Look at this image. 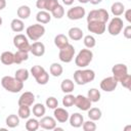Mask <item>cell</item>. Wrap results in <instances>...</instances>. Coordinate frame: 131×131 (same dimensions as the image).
<instances>
[{
  "instance_id": "obj_41",
  "label": "cell",
  "mask_w": 131,
  "mask_h": 131,
  "mask_svg": "<svg viewBox=\"0 0 131 131\" xmlns=\"http://www.w3.org/2000/svg\"><path fill=\"white\" fill-rule=\"evenodd\" d=\"M45 105H46L48 108L54 110L55 107H57V106H58V100H57L54 96H49V97H47V98H46Z\"/></svg>"
},
{
  "instance_id": "obj_21",
  "label": "cell",
  "mask_w": 131,
  "mask_h": 131,
  "mask_svg": "<svg viewBox=\"0 0 131 131\" xmlns=\"http://www.w3.org/2000/svg\"><path fill=\"white\" fill-rule=\"evenodd\" d=\"M51 13L49 11H46V10H39L36 14V20L39 23V24H48L50 20H51Z\"/></svg>"
},
{
  "instance_id": "obj_32",
  "label": "cell",
  "mask_w": 131,
  "mask_h": 131,
  "mask_svg": "<svg viewBox=\"0 0 131 131\" xmlns=\"http://www.w3.org/2000/svg\"><path fill=\"white\" fill-rule=\"evenodd\" d=\"M29 59V52L27 51H21V50H17L14 53V63L19 64L25 60Z\"/></svg>"
},
{
  "instance_id": "obj_52",
  "label": "cell",
  "mask_w": 131,
  "mask_h": 131,
  "mask_svg": "<svg viewBox=\"0 0 131 131\" xmlns=\"http://www.w3.org/2000/svg\"><path fill=\"white\" fill-rule=\"evenodd\" d=\"M2 23H3V20H2V17L0 16V27L2 26Z\"/></svg>"
},
{
  "instance_id": "obj_18",
  "label": "cell",
  "mask_w": 131,
  "mask_h": 131,
  "mask_svg": "<svg viewBox=\"0 0 131 131\" xmlns=\"http://www.w3.org/2000/svg\"><path fill=\"white\" fill-rule=\"evenodd\" d=\"M30 52L34 56H43L45 53V45L40 41H35L30 46Z\"/></svg>"
},
{
  "instance_id": "obj_51",
  "label": "cell",
  "mask_w": 131,
  "mask_h": 131,
  "mask_svg": "<svg viewBox=\"0 0 131 131\" xmlns=\"http://www.w3.org/2000/svg\"><path fill=\"white\" fill-rule=\"evenodd\" d=\"M53 130H54V131H62V130H63V128H60V127H55Z\"/></svg>"
},
{
  "instance_id": "obj_34",
  "label": "cell",
  "mask_w": 131,
  "mask_h": 131,
  "mask_svg": "<svg viewBox=\"0 0 131 131\" xmlns=\"http://www.w3.org/2000/svg\"><path fill=\"white\" fill-rule=\"evenodd\" d=\"M49 72L53 77H59V76H61L63 69H62V66L60 63L53 62V63H51L50 68H49Z\"/></svg>"
},
{
  "instance_id": "obj_49",
  "label": "cell",
  "mask_w": 131,
  "mask_h": 131,
  "mask_svg": "<svg viewBox=\"0 0 131 131\" xmlns=\"http://www.w3.org/2000/svg\"><path fill=\"white\" fill-rule=\"evenodd\" d=\"M101 1H102V0H89V2H90L91 4H93V5H97V4H99Z\"/></svg>"
},
{
  "instance_id": "obj_33",
  "label": "cell",
  "mask_w": 131,
  "mask_h": 131,
  "mask_svg": "<svg viewBox=\"0 0 131 131\" xmlns=\"http://www.w3.org/2000/svg\"><path fill=\"white\" fill-rule=\"evenodd\" d=\"M87 97L90 99L91 102H97L100 100V97H101V94H100V91L96 88H91L88 90V93H87Z\"/></svg>"
},
{
  "instance_id": "obj_45",
  "label": "cell",
  "mask_w": 131,
  "mask_h": 131,
  "mask_svg": "<svg viewBox=\"0 0 131 131\" xmlns=\"http://www.w3.org/2000/svg\"><path fill=\"white\" fill-rule=\"evenodd\" d=\"M123 35L126 39H131V26L130 25L123 28Z\"/></svg>"
},
{
  "instance_id": "obj_31",
  "label": "cell",
  "mask_w": 131,
  "mask_h": 131,
  "mask_svg": "<svg viewBox=\"0 0 131 131\" xmlns=\"http://www.w3.org/2000/svg\"><path fill=\"white\" fill-rule=\"evenodd\" d=\"M30 77V72L27 70V69H18L15 71V74H14V78L17 79L18 81L20 82H25L29 79Z\"/></svg>"
},
{
  "instance_id": "obj_14",
  "label": "cell",
  "mask_w": 131,
  "mask_h": 131,
  "mask_svg": "<svg viewBox=\"0 0 131 131\" xmlns=\"http://www.w3.org/2000/svg\"><path fill=\"white\" fill-rule=\"evenodd\" d=\"M79 110L81 111H88L91 107L92 102L87 96H84L82 94H79L75 97V103H74Z\"/></svg>"
},
{
  "instance_id": "obj_4",
  "label": "cell",
  "mask_w": 131,
  "mask_h": 131,
  "mask_svg": "<svg viewBox=\"0 0 131 131\" xmlns=\"http://www.w3.org/2000/svg\"><path fill=\"white\" fill-rule=\"evenodd\" d=\"M26 34L27 37L31 40V41H38L41 37L44 36L45 34V27L42 24H34L29 26L26 29Z\"/></svg>"
},
{
  "instance_id": "obj_26",
  "label": "cell",
  "mask_w": 131,
  "mask_h": 131,
  "mask_svg": "<svg viewBox=\"0 0 131 131\" xmlns=\"http://www.w3.org/2000/svg\"><path fill=\"white\" fill-rule=\"evenodd\" d=\"M125 11V5L121 2H115L112 4L111 6V12L115 15V16H120L124 13Z\"/></svg>"
},
{
  "instance_id": "obj_20",
  "label": "cell",
  "mask_w": 131,
  "mask_h": 131,
  "mask_svg": "<svg viewBox=\"0 0 131 131\" xmlns=\"http://www.w3.org/2000/svg\"><path fill=\"white\" fill-rule=\"evenodd\" d=\"M68 35H69V38L73 41H80L83 37H84V34H83V31L82 29L78 28V27H73L69 30L68 32Z\"/></svg>"
},
{
  "instance_id": "obj_9",
  "label": "cell",
  "mask_w": 131,
  "mask_h": 131,
  "mask_svg": "<svg viewBox=\"0 0 131 131\" xmlns=\"http://www.w3.org/2000/svg\"><path fill=\"white\" fill-rule=\"evenodd\" d=\"M87 29L90 33H93L95 35H102L106 30V24L96 20L87 21Z\"/></svg>"
},
{
  "instance_id": "obj_42",
  "label": "cell",
  "mask_w": 131,
  "mask_h": 131,
  "mask_svg": "<svg viewBox=\"0 0 131 131\" xmlns=\"http://www.w3.org/2000/svg\"><path fill=\"white\" fill-rule=\"evenodd\" d=\"M81 127L83 128L84 131H95L96 130V124L92 120H88L86 122H83Z\"/></svg>"
},
{
  "instance_id": "obj_44",
  "label": "cell",
  "mask_w": 131,
  "mask_h": 131,
  "mask_svg": "<svg viewBox=\"0 0 131 131\" xmlns=\"http://www.w3.org/2000/svg\"><path fill=\"white\" fill-rule=\"evenodd\" d=\"M119 82H120L121 85H122L123 87H125L126 89H130V86H131V76H130V74H127V75H126L125 77H123Z\"/></svg>"
},
{
  "instance_id": "obj_40",
  "label": "cell",
  "mask_w": 131,
  "mask_h": 131,
  "mask_svg": "<svg viewBox=\"0 0 131 131\" xmlns=\"http://www.w3.org/2000/svg\"><path fill=\"white\" fill-rule=\"evenodd\" d=\"M35 80L39 85H46L49 81V74L46 71H44L42 74H40L38 77H36Z\"/></svg>"
},
{
  "instance_id": "obj_10",
  "label": "cell",
  "mask_w": 131,
  "mask_h": 131,
  "mask_svg": "<svg viewBox=\"0 0 131 131\" xmlns=\"http://www.w3.org/2000/svg\"><path fill=\"white\" fill-rule=\"evenodd\" d=\"M85 14H86V10L82 6H74V7L70 8L68 10V12H67V16L71 20L81 19V18H83L85 16Z\"/></svg>"
},
{
  "instance_id": "obj_29",
  "label": "cell",
  "mask_w": 131,
  "mask_h": 131,
  "mask_svg": "<svg viewBox=\"0 0 131 131\" xmlns=\"http://www.w3.org/2000/svg\"><path fill=\"white\" fill-rule=\"evenodd\" d=\"M87 112H88V118H89V120H92L94 122L100 120V118L102 116L101 110L98 108V107H90Z\"/></svg>"
},
{
  "instance_id": "obj_37",
  "label": "cell",
  "mask_w": 131,
  "mask_h": 131,
  "mask_svg": "<svg viewBox=\"0 0 131 131\" xmlns=\"http://www.w3.org/2000/svg\"><path fill=\"white\" fill-rule=\"evenodd\" d=\"M75 97L73 94L71 93H67L63 97H62V105L66 107H71L74 105L75 103Z\"/></svg>"
},
{
  "instance_id": "obj_27",
  "label": "cell",
  "mask_w": 131,
  "mask_h": 131,
  "mask_svg": "<svg viewBox=\"0 0 131 131\" xmlns=\"http://www.w3.org/2000/svg\"><path fill=\"white\" fill-rule=\"evenodd\" d=\"M10 28L15 33H20L25 29V24L20 18H13L10 23Z\"/></svg>"
},
{
  "instance_id": "obj_15",
  "label": "cell",
  "mask_w": 131,
  "mask_h": 131,
  "mask_svg": "<svg viewBox=\"0 0 131 131\" xmlns=\"http://www.w3.org/2000/svg\"><path fill=\"white\" fill-rule=\"evenodd\" d=\"M39 125L45 130H53L56 127V120L54 119V117L43 116L39 121Z\"/></svg>"
},
{
  "instance_id": "obj_5",
  "label": "cell",
  "mask_w": 131,
  "mask_h": 131,
  "mask_svg": "<svg viewBox=\"0 0 131 131\" xmlns=\"http://www.w3.org/2000/svg\"><path fill=\"white\" fill-rule=\"evenodd\" d=\"M110 19V14L104 8H98V9H93L89 11L87 14V21L91 20H96V21H102L105 23Z\"/></svg>"
},
{
  "instance_id": "obj_8",
  "label": "cell",
  "mask_w": 131,
  "mask_h": 131,
  "mask_svg": "<svg viewBox=\"0 0 131 131\" xmlns=\"http://www.w3.org/2000/svg\"><path fill=\"white\" fill-rule=\"evenodd\" d=\"M75 52H76L75 47H74L72 44H69V45H67L66 47L59 49L58 57H59L60 61L66 62V63H69V62H71V61L74 59Z\"/></svg>"
},
{
  "instance_id": "obj_36",
  "label": "cell",
  "mask_w": 131,
  "mask_h": 131,
  "mask_svg": "<svg viewBox=\"0 0 131 131\" xmlns=\"http://www.w3.org/2000/svg\"><path fill=\"white\" fill-rule=\"evenodd\" d=\"M39 127H40V125H39V121L37 119L30 118L26 122V129L28 131H36L39 129Z\"/></svg>"
},
{
  "instance_id": "obj_35",
  "label": "cell",
  "mask_w": 131,
  "mask_h": 131,
  "mask_svg": "<svg viewBox=\"0 0 131 131\" xmlns=\"http://www.w3.org/2000/svg\"><path fill=\"white\" fill-rule=\"evenodd\" d=\"M18 111H17V116L19 119H29L31 116V108L30 106L27 105H18Z\"/></svg>"
},
{
  "instance_id": "obj_23",
  "label": "cell",
  "mask_w": 131,
  "mask_h": 131,
  "mask_svg": "<svg viewBox=\"0 0 131 131\" xmlns=\"http://www.w3.org/2000/svg\"><path fill=\"white\" fill-rule=\"evenodd\" d=\"M0 60L5 66H10L14 63V53L11 51H4L0 55Z\"/></svg>"
},
{
  "instance_id": "obj_28",
  "label": "cell",
  "mask_w": 131,
  "mask_h": 131,
  "mask_svg": "<svg viewBox=\"0 0 131 131\" xmlns=\"http://www.w3.org/2000/svg\"><path fill=\"white\" fill-rule=\"evenodd\" d=\"M32 113L36 118H42L46 113V107L42 103H35L33 105Z\"/></svg>"
},
{
  "instance_id": "obj_1",
  "label": "cell",
  "mask_w": 131,
  "mask_h": 131,
  "mask_svg": "<svg viewBox=\"0 0 131 131\" xmlns=\"http://www.w3.org/2000/svg\"><path fill=\"white\" fill-rule=\"evenodd\" d=\"M1 85L6 91L11 93H17L24 88V82H20L11 76H4L1 79Z\"/></svg>"
},
{
  "instance_id": "obj_22",
  "label": "cell",
  "mask_w": 131,
  "mask_h": 131,
  "mask_svg": "<svg viewBox=\"0 0 131 131\" xmlns=\"http://www.w3.org/2000/svg\"><path fill=\"white\" fill-rule=\"evenodd\" d=\"M54 44L58 49H61V48H63L67 45L70 44L69 38L63 34H58V35H56L54 37Z\"/></svg>"
},
{
  "instance_id": "obj_38",
  "label": "cell",
  "mask_w": 131,
  "mask_h": 131,
  "mask_svg": "<svg viewBox=\"0 0 131 131\" xmlns=\"http://www.w3.org/2000/svg\"><path fill=\"white\" fill-rule=\"evenodd\" d=\"M83 42H84L85 47L88 49H91L96 45V40L92 35H86L83 39Z\"/></svg>"
},
{
  "instance_id": "obj_48",
  "label": "cell",
  "mask_w": 131,
  "mask_h": 131,
  "mask_svg": "<svg viewBox=\"0 0 131 131\" xmlns=\"http://www.w3.org/2000/svg\"><path fill=\"white\" fill-rule=\"evenodd\" d=\"M6 7V0H0V10Z\"/></svg>"
},
{
  "instance_id": "obj_25",
  "label": "cell",
  "mask_w": 131,
  "mask_h": 131,
  "mask_svg": "<svg viewBox=\"0 0 131 131\" xmlns=\"http://www.w3.org/2000/svg\"><path fill=\"white\" fill-rule=\"evenodd\" d=\"M16 14H17L18 18H20V19H27L31 15V8L28 5H20L17 8V10H16Z\"/></svg>"
},
{
  "instance_id": "obj_43",
  "label": "cell",
  "mask_w": 131,
  "mask_h": 131,
  "mask_svg": "<svg viewBox=\"0 0 131 131\" xmlns=\"http://www.w3.org/2000/svg\"><path fill=\"white\" fill-rule=\"evenodd\" d=\"M44 71H45V69H44L43 67L36 64V66H33V67L31 68L30 73H31V75H32L34 78H36V77H38L40 74H42Z\"/></svg>"
},
{
  "instance_id": "obj_11",
  "label": "cell",
  "mask_w": 131,
  "mask_h": 131,
  "mask_svg": "<svg viewBox=\"0 0 131 131\" xmlns=\"http://www.w3.org/2000/svg\"><path fill=\"white\" fill-rule=\"evenodd\" d=\"M112 74L113 77L119 82L123 77L128 74V68L125 63H116L112 68Z\"/></svg>"
},
{
  "instance_id": "obj_17",
  "label": "cell",
  "mask_w": 131,
  "mask_h": 131,
  "mask_svg": "<svg viewBox=\"0 0 131 131\" xmlns=\"http://www.w3.org/2000/svg\"><path fill=\"white\" fill-rule=\"evenodd\" d=\"M53 117L54 119L56 120V122H59V123H66L68 120H69V112L63 108V107H55L54 108V112H53Z\"/></svg>"
},
{
  "instance_id": "obj_7",
  "label": "cell",
  "mask_w": 131,
  "mask_h": 131,
  "mask_svg": "<svg viewBox=\"0 0 131 131\" xmlns=\"http://www.w3.org/2000/svg\"><path fill=\"white\" fill-rule=\"evenodd\" d=\"M13 45L17 50H21V51H30V42L27 36H25L24 34H16L13 37Z\"/></svg>"
},
{
  "instance_id": "obj_47",
  "label": "cell",
  "mask_w": 131,
  "mask_h": 131,
  "mask_svg": "<svg viewBox=\"0 0 131 131\" xmlns=\"http://www.w3.org/2000/svg\"><path fill=\"white\" fill-rule=\"evenodd\" d=\"M61 1H62V3H63L64 5L70 6V5H72V4L74 3V1H75V0H61Z\"/></svg>"
},
{
  "instance_id": "obj_24",
  "label": "cell",
  "mask_w": 131,
  "mask_h": 131,
  "mask_svg": "<svg viewBox=\"0 0 131 131\" xmlns=\"http://www.w3.org/2000/svg\"><path fill=\"white\" fill-rule=\"evenodd\" d=\"M60 89L63 93H72L75 89V83L73 80L71 79H64L62 80L61 84H60Z\"/></svg>"
},
{
  "instance_id": "obj_53",
  "label": "cell",
  "mask_w": 131,
  "mask_h": 131,
  "mask_svg": "<svg viewBox=\"0 0 131 131\" xmlns=\"http://www.w3.org/2000/svg\"><path fill=\"white\" fill-rule=\"evenodd\" d=\"M128 1H130V0H128Z\"/></svg>"
},
{
  "instance_id": "obj_19",
  "label": "cell",
  "mask_w": 131,
  "mask_h": 131,
  "mask_svg": "<svg viewBox=\"0 0 131 131\" xmlns=\"http://www.w3.org/2000/svg\"><path fill=\"white\" fill-rule=\"evenodd\" d=\"M70 125L74 128H80L84 122V117L79 113H74L69 117Z\"/></svg>"
},
{
  "instance_id": "obj_30",
  "label": "cell",
  "mask_w": 131,
  "mask_h": 131,
  "mask_svg": "<svg viewBox=\"0 0 131 131\" xmlns=\"http://www.w3.org/2000/svg\"><path fill=\"white\" fill-rule=\"evenodd\" d=\"M5 124L7 125L8 128H15V127H17L19 125V117L17 115L11 114L6 118Z\"/></svg>"
},
{
  "instance_id": "obj_12",
  "label": "cell",
  "mask_w": 131,
  "mask_h": 131,
  "mask_svg": "<svg viewBox=\"0 0 131 131\" xmlns=\"http://www.w3.org/2000/svg\"><path fill=\"white\" fill-rule=\"evenodd\" d=\"M118 83L119 82L113 76L106 77V78L101 80V82H100V89L105 91V92H112V91H114L117 88Z\"/></svg>"
},
{
  "instance_id": "obj_46",
  "label": "cell",
  "mask_w": 131,
  "mask_h": 131,
  "mask_svg": "<svg viewBox=\"0 0 131 131\" xmlns=\"http://www.w3.org/2000/svg\"><path fill=\"white\" fill-rule=\"evenodd\" d=\"M124 14H125L126 20L130 24V23H131V9H127L126 11H124Z\"/></svg>"
},
{
  "instance_id": "obj_39",
  "label": "cell",
  "mask_w": 131,
  "mask_h": 131,
  "mask_svg": "<svg viewBox=\"0 0 131 131\" xmlns=\"http://www.w3.org/2000/svg\"><path fill=\"white\" fill-rule=\"evenodd\" d=\"M50 13H51V16H53L54 18H58L59 19L64 15V8H63L62 5L58 4Z\"/></svg>"
},
{
  "instance_id": "obj_13",
  "label": "cell",
  "mask_w": 131,
  "mask_h": 131,
  "mask_svg": "<svg viewBox=\"0 0 131 131\" xmlns=\"http://www.w3.org/2000/svg\"><path fill=\"white\" fill-rule=\"evenodd\" d=\"M58 0H37L36 1V7L39 8L40 10H46L51 12L57 5H58Z\"/></svg>"
},
{
  "instance_id": "obj_3",
  "label": "cell",
  "mask_w": 131,
  "mask_h": 131,
  "mask_svg": "<svg viewBox=\"0 0 131 131\" xmlns=\"http://www.w3.org/2000/svg\"><path fill=\"white\" fill-rule=\"evenodd\" d=\"M93 59V52L88 49H81L79 51V53L77 54V56L75 57V63L77 67L79 68H86L87 66H89V63L92 61Z\"/></svg>"
},
{
  "instance_id": "obj_50",
  "label": "cell",
  "mask_w": 131,
  "mask_h": 131,
  "mask_svg": "<svg viewBox=\"0 0 131 131\" xmlns=\"http://www.w3.org/2000/svg\"><path fill=\"white\" fill-rule=\"evenodd\" d=\"M80 3H82V4H86V3H88L89 2V0H78Z\"/></svg>"
},
{
  "instance_id": "obj_6",
  "label": "cell",
  "mask_w": 131,
  "mask_h": 131,
  "mask_svg": "<svg viewBox=\"0 0 131 131\" xmlns=\"http://www.w3.org/2000/svg\"><path fill=\"white\" fill-rule=\"evenodd\" d=\"M124 28V23L123 19L120 18L119 16H115L112 18L107 25V32L112 36H118Z\"/></svg>"
},
{
  "instance_id": "obj_2",
  "label": "cell",
  "mask_w": 131,
  "mask_h": 131,
  "mask_svg": "<svg viewBox=\"0 0 131 131\" xmlns=\"http://www.w3.org/2000/svg\"><path fill=\"white\" fill-rule=\"evenodd\" d=\"M95 79V73L93 70H77L74 72V81L78 85H86Z\"/></svg>"
},
{
  "instance_id": "obj_16",
  "label": "cell",
  "mask_w": 131,
  "mask_h": 131,
  "mask_svg": "<svg viewBox=\"0 0 131 131\" xmlns=\"http://www.w3.org/2000/svg\"><path fill=\"white\" fill-rule=\"evenodd\" d=\"M34 102H35V95H34L32 92H30V91L24 92V93L19 96L18 101H17L18 105H27V106L33 105Z\"/></svg>"
}]
</instances>
